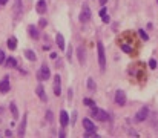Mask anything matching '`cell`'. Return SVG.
<instances>
[{
    "instance_id": "cell-1",
    "label": "cell",
    "mask_w": 158,
    "mask_h": 138,
    "mask_svg": "<svg viewBox=\"0 0 158 138\" xmlns=\"http://www.w3.org/2000/svg\"><path fill=\"white\" fill-rule=\"evenodd\" d=\"M97 52H98V64H100V71L104 72V69H106V54H104L103 41H97Z\"/></svg>"
},
{
    "instance_id": "cell-2",
    "label": "cell",
    "mask_w": 158,
    "mask_h": 138,
    "mask_svg": "<svg viewBox=\"0 0 158 138\" xmlns=\"http://www.w3.org/2000/svg\"><path fill=\"white\" fill-rule=\"evenodd\" d=\"M91 117H92V118H95V120H98V121H108V120L111 118L106 110L98 109V107H95V106H92V107H91Z\"/></svg>"
},
{
    "instance_id": "cell-3",
    "label": "cell",
    "mask_w": 158,
    "mask_h": 138,
    "mask_svg": "<svg viewBox=\"0 0 158 138\" xmlns=\"http://www.w3.org/2000/svg\"><path fill=\"white\" fill-rule=\"evenodd\" d=\"M151 115V112H149V107L148 106H143L138 112L135 114V117H134V120L137 121V123H141V121H144L148 117Z\"/></svg>"
},
{
    "instance_id": "cell-4",
    "label": "cell",
    "mask_w": 158,
    "mask_h": 138,
    "mask_svg": "<svg viewBox=\"0 0 158 138\" xmlns=\"http://www.w3.org/2000/svg\"><path fill=\"white\" fill-rule=\"evenodd\" d=\"M78 19H80L82 23H88L91 20V8L88 5H83L82 8V12H80V16H78Z\"/></svg>"
},
{
    "instance_id": "cell-5",
    "label": "cell",
    "mask_w": 158,
    "mask_h": 138,
    "mask_svg": "<svg viewBox=\"0 0 158 138\" xmlns=\"http://www.w3.org/2000/svg\"><path fill=\"white\" fill-rule=\"evenodd\" d=\"M37 78L38 80H49L51 78V71H49V68L46 64H42L40 71L37 72Z\"/></svg>"
},
{
    "instance_id": "cell-6",
    "label": "cell",
    "mask_w": 158,
    "mask_h": 138,
    "mask_svg": "<svg viewBox=\"0 0 158 138\" xmlns=\"http://www.w3.org/2000/svg\"><path fill=\"white\" fill-rule=\"evenodd\" d=\"M115 103H117L118 106H124V104H126V92H124V91L118 89V91L115 92Z\"/></svg>"
},
{
    "instance_id": "cell-7",
    "label": "cell",
    "mask_w": 158,
    "mask_h": 138,
    "mask_svg": "<svg viewBox=\"0 0 158 138\" xmlns=\"http://www.w3.org/2000/svg\"><path fill=\"white\" fill-rule=\"evenodd\" d=\"M54 95H61V80L60 75H54Z\"/></svg>"
},
{
    "instance_id": "cell-8",
    "label": "cell",
    "mask_w": 158,
    "mask_h": 138,
    "mask_svg": "<svg viewBox=\"0 0 158 138\" xmlns=\"http://www.w3.org/2000/svg\"><path fill=\"white\" fill-rule=\"evenodd\" d=\"M9 77L6 75V77H3V80L0 81V92L2 94H6V92H9Z\"/></svg>"
},
{
    "instance_id": "cell-9",
    "label": "cell",
    "mask_w": 158,
    "mask_h": 138,
    "mask_svg": "<svg viewBox=\"0 0 158 138\" xmlns=\"http://www.w3.org/2000/svg\"><path fill=\"white\" fill-rule=\"evenodd\" d=\"M60 124H61V128H66L69 124V114L64 109L60 112Z\"/></svg>"
},
{
    "instance_id": "cell-10",
    "label": "cell",
    "mask_w": 158,
    "mask_h": 138,
    "mask_svg": "<svg viewBox=\"0 0 158 138\" xmlns=\"http://www.w3.org/2000/svg\"><path fill=\"white\" fill-rule=\"evenodd\" d=\"M77 55H78V60H80V64H85V62H86V51H85L83 46L77 48Z\"/></svg>"
},
{
    "instance_id": "cell-11",
    "label": "cell",
    "mask_w": 158,
    "mask_h": 138,
    "mask_svg": "<svg viewBox=\"0 0 158 138\" xmlns=\"http://www.w3.org/2000/svg\"><path fill=\"white\" fill-rule=\"evenodd\" d=\"M26 120H28V112H26L20 121V128H19V136H23L25 135V129H26Z\"/></svg>"
},
{
    "instance_id": "cell-12",
    "label": "cell",
    "mask_w": 158,
    "mask_h": 138,
    "mask_svg": "<svg viewBox=\"0 0 158 138\" xmlns=\"http://www.w3.org/2000/svg\"><path fill=\"white\" fill-rule=\"evenodd\" d=\"M83 128H85L86 130H94V132L97 130V128H95V124H94V123H92V121H91L89 118H85V120H83Z\"/></svg>"
},
{
    "instance_id": "cell-13",
    "label": "cell",
    "mask_w": 158,
    "mask_h": 138,
    "mask_svg": "<svg viewBox=\"0 0 158 138\" xmlns=\"http://www.w3.org/2000/svg\"><path fill=\"white\" fill-rule=\"evenodd\" d=\"M35 9H37L38 14H45V12H46V2H45V0H38Z\"/></svg>"
},
{
    "instance_id": "cell-14",
    "label": "cell",
    "mask_w": 158,
    "mask_h": 138,
    "mask_svg": "<svg viewBox=\"0 0 158 138\" xmlns=\"http://www.w3.org/2000/svg\"><path fill=\"white\" fill-rule=\"evenodd\" d=\"M35 92H37V95L42 98V101H46V100H48V97H46V94H45V88H43L42 85H38V86H37Z\"/></svg>"
},
{
    "instance_id": "cell-15",
    "label": "cell",
    "mask_w": 158,
    "mask_h": 138,
    "mask_svg": "<svg viewBox=\"0 0 158 138\" xmlns=\"http://www.w3.org/2000/svg\"><path fill=\"white\" fill-rule=\"evenodd\" d=\"M28 32H29V35H31L32 38H35V40L40 37V34H38V29H37L34 25H29V26H28Z\"/></svg>"
},
{
    "instance_id": "cell-16",
    "label": "cell",
    "mask_w": 158,
    "mask_h": 138,
    "mask_svg": "<svg viewBox=\"0 0 158 138\" xmlns=\"http://www.w3.org/2000/svg\"><path fill=\"white\" fill-rule=\"evenodd\" d=\"M86 86H88V89L91 92H95V89H97V85H95V81H94V78H92V77H89L86 80Z\"/></svg>"
},
{
    "instance_id": "cell-17",
    "label": "cell",
    "mask_w": 158,
    "mask_h": 138,
    "mask_svg": "<svg viewBox=\"0 0 158 138\" xmlns=\"http://www.w3.org/2000/svg\"><path fill=\"white\" fill-rule=\"evenodd\" d=\"M25 57L28 58L29 62H35V60H37V57H35L34 51H31V49H26V51H25Z\"/></svg>"
},
{
    "instance_id": "cell-18",
    "label": "cell",
    "mask_w": 158,
    "mask_h": 138,
    "mask_svg": "<svg viewBox=\"0 0 158 138\" xmlns=\"http://www.w3.org/2000/svg\"><path fill=\"white\" fill-rule=\"evenodd\" d=\"M55 40H57V45H58V48H60L61 51H64V37H63L61 34H57Z\"/></svg>"
},
{
    "instance_id": "cell-19",
    "label": "cell",
    "mask_w": 158,
    "mask_h": 138,
    "mask_svg": "<svg viewBox=\"0 0 158 138\" xmlns=\"http://www.w3.org/2000/svg\"><path fill=\"white\" fill-rule=\"evenodd\" d=\"M16 19H19L22 16V0H16Z\"/></svg>"
},
{
    "instance_id": "cell-20",
    "label": "cell",
    "mask_w": 158,
    "mask_h": 138,
    "mask_svg": "<svg viewBox=\"0 0 158 138\" xmlns=\"http://www.w3.org/2000/svg\"><path fill=\"white\" fill-rule=\"evenodd\" d=\"M8 48H9L11 51H14V49L17 48V40H16L14 37H11V38L8 40Z\"/></svg>"
},
{
    "instance_id": "cell-21",
    "label": "cell",
    "mask_w": 158,
    "mask_h": 138,
    "mask_svg": "<svg viewBox=\"0 0 158 138\" xmlns=\"http://www.w3.org/2000/svg\"><path fill=\"white\" fill-rule=\"evenodd\" d=\"M16 64H17V62H16V58H12V57H9V58L5 60V66L6 68H14Z\"/></svg>"
},
{
    "instance_id": "cell-22",
    "label": "cell",
    "mask_w": 158,
    "mask_h": 138,
    "mask_svg": "<svg viewBox=\"0 0 158 138\" xmlns=\"http://www.w3.org/2000/svg\"><path fill=\"white\" fill-rule=\"evenodd\" d=\"M9 109H11V112H12V115H14V117L17 118V117H19V109H17L16 103H11V104H9Z\"/></svg>"
},
{
    "instance_id": "cell-23",
    "label": "cell",
    "mask_w": 158,
    "mask_h": 138,
    "mask_svg": "<svg viewBox=\"0 0 158 138\" xmlns=\"http://www.w3.org/2000/svg\"><path fill=\"white\" fill-rule=\"evenodd\" d=\"M138 34H140V37H141V38L144 40V41H148V40H149V37H148V34H146V32H144L143 29H138Z\"/></svg>"
},
{
    "instance_id": "cell-24",
    "label": "cell",
    "mask_w": 158,
    "mask_h": 138,
    "mask_svg": "<svg viewBox=\"0 0 158 138\" xmlns=\"http://www.w3.org/2000/svg\"><path fill=\"white\" fill-rule=\"evenodd\" d=\"M121 49H123L126 54H132V48H130L129 45H121Z\"/></svg>"
},
{
    "instance_id": "cell-25",
    "label": "cell",
    "mask_w": 158,
    "mask_h": 138,
    "mask_svg": "<svg viewBox=\"0 0 158 138\" xmlns=\"http://www.w3.org/2000/svg\"><path fill=\"white\" fill-rule=\"evenodd\" d=\"M83 103H85L86 106H89V107H92V106H95L94 100H91V98H85V100H83Z\"/></svg>"
},
{
    "instance_id": "cell-26",
    "label": "cell",
    "mask_w": 158,
    "mask_h": 138,
    "mask_svg": "<svg viewBox=\"0 0 158 138\" xmlns=\"http://www.w3.org/2000/svg\"><path fill=\"white\" fill-rule=\"evenodd\" d=\"M149 68H151V69H155V68H157V62H155L154 58L149 60Z\"/></svg>"
},
{
    "instance_id": "cell-27",
    "label": "cell",
    "mask_w": 158,
    "mask_h": 138,
    "mask_svg": "<svg viewBox=\"0 0 158 138\" xmlns=\"http://www.w3.org/2000/svg\"><path fill=\"white\" fill-rule=\"evenodd\" d=\"M5 58H6V57H5V52H3L2 49H0V64H3Z\"/></svg>"
},
{
    "instance_id": "cell-28",
    "label": "cell",
    "mask_w": 158,
    "mask_h": 138,
    "mask_svg": "<svg viewBox=\"0 0 158 138\" xmlns=\"http://www.w3.org/2000/svg\"><path fill=\"white\" fill-rule=\"evenodd\" d=\"M46 120L52 121V110H48V112H46Z\"/></svg>"
},
{
    "instance_id": "cell-29",
    "label": "cell",
    "mask_w": 158,
    "mask_h": 138,
    "mask_svg": "<svg viewBox=\"0 0 158 138\" xmlns=\"http://www.w3.org/2000/svg\"><path fill=\"white\" fill-rule=\"evenodd\" d=\"M104 14H108V12H106V5H104V6H103V8L100 9V17H103Z\"/></svg>"
},
{
    "instance_id": "cell-30",
    "label": "cell",
    "mask_w": 158,
    "mask_h": 138,
    "mask_svg": "<svg viewBox=\"0 0 158 138\" xmlns=\"http://www.w3.org/2000/svg\"><path fill=\"white\" fill-rule=\"evenodd\" d=\"M58 136H60V138H64V136H66V130H64V128H61V130H60Z\"/></svg>"
},
{
    "instance_id": "cell-31",
    "label": "cell",
    "mask_w": 158,
    "mask_h": 138,
    "mask_svg": "<svg viewBox=\"0 0 158 138\" xmlns=\"http://www.w3.org/2000/svg\"><path fill=\"white\" fill-rule=\"evenodd\" d=\"M71 58H72V48L69 46L68 48V60H71Z\"/></svg>"
},
{
    "instance_id": "cell-32",
    "label": "cell",
    "mask_w": 158,
    "mask_h": 138,
    "mask_svg": "<svg viewBox=\"0 0 158 138\" xmlns=\"http://www.w3.org/2000/svg\"><path fill=\"white\" fill-rule=\"evenodd\" d=\"M101 19H103V22H104V23H109V16H108V14H104V16H103Z\"/></svg>"
},
{
    "instance_id": "cell-33",
    "label": "cell",
    "mask_w": 158,
    "mask_h": 138,
    "mask_svg": "<svg viewBox=\"0 0 158 138\" xmlns=\"http://www.w3.org/2000/svg\"><path fill=\"white\" fill-rule=\"evenodd\" d=\"M77 117H78V114H77V110H75V112L72 114V124H74V123L77 121Z\"/></svg>"
},
{
    "instance_id": "cell-34",
    "label": "cell",
    "mask_w": 158,
    "mask_h": 138,
    "mask_svg": "<svg viewBox=\"0 0 158 138\" xmlns=\"http://www.w3.org/2000/svg\"><path fill=\"white\" fill-rule=\"evenodd\" d=\"M49 58H51V60L57 58V54H55V52H51V54H49Z\"/></svg>"
},
{
    "instance_id": "cell-35",
    "label": "cell",
    "mask_w": 158,
    "mask_h": 138,
    "mask_svg": "<svg viewBox=\"0 0 158 138\" xmlns=\"http://www.w3.org/2000/svg\"><path fill=\"white\" fill-rule=\"evenodd\" d=\"M130 135H132V136H138V134L135 130H132V129H130Z\"/></svg>"
},
{
    "instance_id": "cell-36",
    "label": "cell",
    "mask_w": 158,
    "mask_h": 138,
    "mask_svg": "<svg viewBox=\"0 0 158 138\" xmlns=\"http://www.w3.org/2000/svg\"><path fill=\"white\" fill-rule=\"evenodd\" d=\"M40 26H42V28L46 26V20H42V22H40Z\"/></svg>"
},
{
    "instance_id": "cell-37",
    "label": "cell",
    "mask_w": 158,
    "mask_h": 138,
    "mask_svg": "<svg viewBox=\"0 0 158 138\" xmlns=\"http://www.w3.org/2000/svg\"><path fill=\"white\" fill-rule=\"evenodd\" d=\"M6 2H8V0H0V6H2V5H6Z\"/></svg>"
},
{
    "instance_id": "cell-38",
    "label": "cell",
    "mask_w": 158,
    "mask_h": 138,
    "mask_svg": "<svg viewBox=\"0 0 158 138\" xmlns=\"http://www.w3.org/2000/svg\"><path fill=\"white\" fill-rule=\"evenodd\" d=\"M100 5H103V6H104V5H106V0H100Z\"/></svg>"
},
{
    "instance_id": "cell-39",
    "label": "cell",
    "mask_w": 158,
    "mask_h": 138,
    "mask_svg": "<svg viewBox=\"0 0 158 138\" xmlns=\"http://www.w3.org/2000/svg\"><path fill=\"white\" fill-rule=\"evenodd\" d=\"M157 3H158V0H157Z\"/></svg>"
}]
</instances>
